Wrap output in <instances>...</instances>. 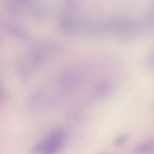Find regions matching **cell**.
<instances>
[{"mask_svg": "<svg viewBox=\"0 0 154 154\" xmlns=\"http://www.w3.org/2000/svg\"><path fill=\"white\" fill-rule=\"evenodd\" d=\"M67 133L63 129L59 128L51 132L42 141V154H56L62 148L66 141Z\"/></svg>", "mask_w": 154, "mask_h": 154, "instance_id": "obj_1", "label": "cell"}, {"mask_svg": "<svg viewBox=\"0 0 154 154\" xmlns=\"http://www.w3.org/2000/svg\"><path fill=\"white\" fill-rule=\"evenodd\" d=\"M43 150V144L42 141H41L33 147L32 151L34 154H39L40 153L42 154Z\"/></svg>", "mask_w": 154, "mask_h": 154, "instance_id": "obj_4", "label": "cell"}, {"mask_svg": "<svg viewBox=\"0 0 154 154\" xmlns=\"http://www.w3.org/2000/svg\"><path fill=\"white\" fill-rule=\"evenodd\" d=\"M128 137L129 135L128 133H123L118 136L116 138L114 141V146L116 147H119L122 146L127 142Z\"/></svg>", "mask_w": 154, "mask_h": 154, "instance_id": "obj_3", "label": "cell"}, {"mask_svg": "<svg viewBox=\"0 0 154 154\" xmlns=\"http://www.w3.org/2000/svg\"><path fill=\"white\" fill-rule=\"evenodd\" d=\"M154 147L153 141H149L144 142L137 145L134 150L135 153L136 154H143L150 151Z\"/></svg>", "mask_w": 154, "mask_h": 154, "instance_id": "obj_2", "label": "cell"}, {"mask_svg": "<svg viewBox=\"0 0 154 154\" xmlns=\"http://www.w3.org/2000/svg\"><path fill=\"white\" fill-rule=\"evenodd\" d=\"M110 154V153H103V154Z\"/></svg>", "mask_w": 154, "mask_h": 154, "instance_id": "obj_5", "label": "cell"}]
</instances>
